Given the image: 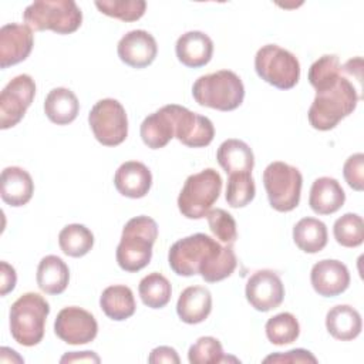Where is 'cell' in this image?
I'll use <instances>...</instances> for the list:
<instances>
[{
	"mask_svg": "<svg viewBox=\"0 0 364 364\" xmlns=\"http://www.w3.org/2000/svg\"><path fill=\"white\" fill-rule=\"evenodd\" d=\"M296 246L306 253H317L327 245V228L316 218H303L293 228Z\"/></svg>",
	"mask_w": 364,
	"mask_h": 364,
	"instance_id": "cell-29",
	"label": "cell"
},
{
	"mask_svg": "<svg viewBox=\"0 0 364 364\" xmlns=\"http://www.w3.org/2000/svg\"><path fill=\"white\" fill-rule=\"evenodd\" d=\"M192 95L202 107L233 111L243 102L245 85L236 73L220 70L199 77L192 85Z\"/></svg>",
	"mask_w": 364,
	"mask_h": 364,
	"instance_id": "cell-3",
	"label": "cell"
},
{
	"mask_svg": "<svg viewBox=\"0 0 364 364\" xmlns=\"http://www.w3.org/2000/svg\"><path fill=\"white\" fill-rule=\"evenodd\" d=\"M138 291L145 306L151 309H162L171 300L172 287L169 280L164 274L152 272L141 279Z\"/></svg>",
	"mask_w": 364,
	"mask_h": 364,
	"instance_id": "cell-30",
	"label": "cell"
},
{
	"mask_svg": "<svg viewBox=\"0 0 364 364\" xmlns=\"http://www.w3.org/2000/svg\"><path fill=\"white\" fill-rule=\"evenodd\" d=\"M178 60L189 67L199 68L206 65L213 54V41L202 31H188L176 40L175 46Z\"/></svg>",
	"mask_w": 364,
	"mask_h": 364,
	"instance_id": "cell-19",
	"label": "cell"
},
{
	"mask_svg": "<svg viewBox=\"0 0 364 364\" xmlns=\"http://www.w3.org/2000/svg\"><path fill=\"white\" fill-rule=\"evenodd\" d=\"M237 266V259L232 245H225L220 250L200 269L199 274L208 283H216L229 277Z\"/></svg>",
	"mask_w": 364,
	"mask_h": 364,
	"instance_id": "cell-34",
	"label": "cell"
},
{
	"mask_svg": "<svg viewBox=\"0 0 364 364\" xmlns=\"http://www.w3.org/2000/svg\"><path fill=\"white\" fill-rule=\"evenodd\" d=\"M148 361L151 364H159V363L179 364L181 360H179V355H178L175 348L168 347V346H161V347H156L151 351V354L148 357Z\"/></svg>",
	"mask_w": 364,
	"mask_h": 364,
	"instance_id": "cell-43",
	"label": "cell"
},
{
	"mask_svg": "<svg viewBox=\"0 0 364 364\" xmlns=\"http://www.w3.org/2000/svg\"><path fill=\"white\" fill-rule=\"evenodd\" d=\"M343 74L340 60L336 54H324L309 68V81L316 91L333 85Z\"/></svg>",
	"mask_w": 364,
	"mask_h": 364,
	"instance_id": "cell-33",
	"label": "cell"
},
{
	"mask_svg": "<svg viewBox=\"0 0 364 364\" xmlns=\"http://www.w3.org/2000/svg\"><path fill=\"white\" fill-rule=\"evenodd\" d=\"M346 202V193L337 179L330 176L317 178L310 189L309 205L317 215H331Z\"/></svg>",
	"mask_w": 364,
	"mask_h": 364,
	"instance_id": "cell-22",
	"label": "cell"
},
{
	"mask_svg": "<svg viewBox=\"0 0 364 364\" xmlns=\"http://www.w3.org/2000/svg\"><path fill=\"white\" fill-rule=\"evenodd\" d=\"M37 284L47 294H61L70 282V270L65 262L55 256H44L37 267Z\"/></svg>",
	"mask_w": 364,
	"mask_h": 364,
	"instance_id": "cell-27",
	"label": "cell"
},
{
	"mask_svg": "<svg viewBox=\"0 0 364 364\" xmlns=\"http://www.w3.org/2000/svg\"><path fill=\"white\" fill-rule=\"evenodd\" d=\"M158 237L156 222L145 215L129 219L121 235V240L117 246V263L129 273L139 272L152 257V246Z\"/></svg>",
	"mask_w": 364,
	"mask_h": 364,
	"instance_id": "cell-2",
	"label": "cell"
},
{
	"mask_svg": "<svg viewBox=\"0 0 364 364\" xmlns=\"http://www.w3.org/2000/svg\"><path fill=\"white\" fill-rule=\"evenodd\" d=\"M60 361L61 363H67V361H71V363L73 361H95V363H100V357L94 351H81V353L73 351V353H68L64 357H61Z\"/></svg>",
	"mask_w": 364,
	"mask_h": 364,
	"instance_id": "cell-44",
	"label": "cell"
},
{
	"mask_svg": "<svg viewBox=\"0 0 364 364\" xmlns=\"http://www.w3.org/2000/svg\"><path fill=\"white\" fill-rule=\"evenodd\" d=\"M175 138L189 148L208 146L215 136V127L208 117L192 112L186 107L171 104Z\"/></svg>",
	"mask_w": 364,
	"mask_h": 364,
	"instance_id": "cell-13",
	"label": "cell"
},
{
	"mask_svg": "<svg viewBox=\"0 0 364 364\" xmlns=\"http://www.w3.org/2000/svg\"><path fill=\"white\" fill-rule=\"evenodd\" d=\"M54 333L67 344H87L97 337L98 324L95 317L77 306L64 307L55 317Z\"/></svg>",
	"mask_w": 364,
	"mask_h": 364,
	"instance_id": "cell-12",
	"label": "cell"
},
{
	"mask_svg": "<svg viewBox=\"0 0 364 364\" xmlns=\"http://www.w3.org/2000/svg\"><path fill=\"white\" fill-rule=\"evenodd\" d=\"M48 301L38 293H24L10 307V333L21 346H37L44 337Z\"/></svg>",
	"mask_w": 364,
	"mask_h": 364,
	"instance_id": "cell-4",
	"label": "cell"
},
{
	"mask_svg": "<svg viewBox=\"0 0 364 364\" xmlns=\"http://www.w3.org/2000/svg\"><path fill=\"white\" fill-rule=\"evenodd\" d=\"M34 46L33 30L26 24L9 23L0 28V67L4 70L24 61Z\"/></svg>",
	"mask_w": 364,
	"mask_h": 364,
	"instance_id": "cell-15",
	"label": "cell"
},
{
	"mask_svg": "<svg viewBox=\"0 0 364 364\" xmlns=\"http://www.w3.org/2000/svg\"><path fill=\"white\" fill-rule=\"evenodd\" d=\"M114 185L122 196L139 199L151 189L152 175L145 164L139 161H127L117 169Z\"/></svg>",
	"mask_w": 364,
	"mask_h": 364,
	"instance_id": "cell-18",
	"label": "cell"
},
{
	"mask_svg": "<svg viewBox=\"0 0 364 364\" xmlns=\"http://www.w3.org/2000/svg\"><path fill=\"white\" fill-rule=\"evenodd\" d=\"M245 294L253 309L257 311H269L283 303L284 286L276 272L263 269L255 272L247 279Z\"/></svg>",
	"mask_w": 364,
	"mask_h": 364,
	"instance_id": "cell-14",
	"label": "cell"
},
{
	"mask_svg": "<svg viewBox=\"0 0 364 364\" xmlns=\"http://www.w3.org/2000/svg\"><path fill=\"white\" fill-rule=\"evenodd\" d=\"M141 138L151 149L164 148L175 136V124L171 104L148 115L141 124Z\"/></svg>",
	"mask_w": 364,
	"mask_h": 364,
	"instance_id": "cell-23",
	"label": "cell"
},
{
	"mask_svg": "<svg viewBox=\"0 0 364 364\" xmlns=\"http://www.w3.org/2000/svg\"><path fill=\"white\" fill-rule=\"evenodd\" d=\"M34 193V182L30 173L20 166H7L0 176V195L10 206L26 205Z\"/></svg>",
	"mask_w": 364,
	"mask_h": 364,
	"instance_id": "cell-20",
	"label": "cell"
},
{
	"mask_svg": "<svg viewBox=\"0 0 364 364\" xmlns=\"http://www.w3.org/2000/svg\"><path fill=\"white\" fill-rule=\"evenodd\" d=\"M310 280L316 293L323 297H336L347 290L350 273L343 262L323 259L311 267Z\"/></svg>",
	"mask_w": 364,
	"mask_h": 364,
	"instance_id": "cell-17",
	"label": "cell"
},
{
	"mask_svg": "<svg viewBox=\"0 0 364 364\" xmlns=\"http://www.w3.org/2000/svg\"><path fill=\"white\" fill-rule=\"evenodd\" d=\"M326 328L334 338L350 341L361 333V316L348 304L334 306L326 314Z\"/></svg>",
	"mask_w": 364,
	"mask_h": 364,
	"instance_id": "cell-25",
	"label": "cell"
},
{
	"mask_svg": "<svg viewBox=\"0 0 364 364\" xmlns=\"http://www.w3.org/2000/svg\"><path fill=\"white\" fill-rule=\"evenodd\" d=\"M266 336L272 344L284 346L297 340L300 334V326L297 318L291 313H279L270 317L264 326Z\"/></svg>",
	"mask_w": 364,
	"mask_h": 364,
	"instance_id": "cell-32",
	"label": "cell"
},
{
	"mask_svg": "<svg viewBox=\"0 0 364 364\" xmlns=\"http://www.w3.org/2000/svg\"><path fill=\"white\" fill-rule=\"evenodd\" d=\"M188 360L191 364H218L228 360L223 354L222 344L218 338L205 336L199 337L188 351Z\"/></svg>",
	"mask_w": 364,
	"mask_h": 364,
	"instance_id": "cell-38",
	"label": "cell"
},
{
	"mask_svg": "<svg viewBox=\"0 0 364 364\" xmlns=\"http://www.w3.org/2000/svg\"><path fill=\"white\" fill-rule=\"evenodd\" d=\"M208 225L216 239L225 245H233L237 239V229L235 218L225 209L216 208L206 213Z\"/></svg>",
	"mask_w": 364,
	"mask_h": 364,
	"instance_id": "cell-39",
	"label": "cell"
},
{
	"mask_svg": "<svg viewBox=\"0 0 364 364\" xmlns=\"http://www.w3.org/2000/svg\"><path fill=\"white\" fill-rule=\"evenodd\" d=\"M23 18L26 26L36 31L71 34L80 28L82 13L73 0H37L26 7Z\"/></svg>",
	"mask_w": 364,
	"mask_h": 364,
	"instance_id": "cell-5",
	"label": "cell"
},
{
	"mask_svg": "<svg viewBox=\"0 0 364 364\" xmlns=\"http://www.w3.org/2000/svg\"><path fill=\"white\" fill-rule=\"evenodd\" d=\"M36 95V82L28 74L11 78L0 94V128L9 129L17 125Z\"/></svg>",
	"mask_w": 364,
	"mask_h": 364,
	"instance_id": "cell-11",
	"label": "cell"
},
{
	"mask_svg": "<svg viewBox=\"0 0 364 364\" xmlns=\"http://www.w3.org/2000/svg\"><path fill=\"white\" fill-rule=\"evenodd\" d=\"M263 363H317V358L304 348H294L286 353H276L267 355Z\"/></svg>",
	"mask_w": 364,
	"mask_h": 364,
	"instance_id": "cell-41",
	"label": "cell"
},
{
	"mask_svg": "<svg viewBox=\"0 0 364 364\" xmlns=\"http://www.w3.org/2000/svg\"><path fill=\"white\" fill-rule=\"evenodd\" d=\"M212 310L210 291L203 286H189L179 294L176 313L186 324H198L208 318Z\"/></svg>",
	"mask_w": 364,
	"mask_h": 364,
	"instance_id": "cell-21",
	"label": "cell"
},
{
	"mask_svg": "<svg viewBox=\"0 0 364 364\" xmlns=\"http://www.w3.org/2000/svg\"><path fill=\"white\" fill-rule=\"evenodd\" d=\"M334 239L344 247H357L364 240V222L357 213H344L333 226Z\"/></svg>",
	"mask_w": 364,
	"mask_h": 364,
	"instance_id": "cell-35",
	"label": "cell"
},
{
	"mask_svg": "<svg viewBox=\"0 0 364 364\" xmlns=\"http://www.w3.org/2000/svg\"><path fill=\"white\" fill-rule=\"evenodd\" d=\"M80 111L77 95L64 87L53 88L44 100V112L47 118L57 125L73 122Z\"/></svg>",
	"mask_w": 364,
	"mask_h": 364,
	"instance_id": "cell-26",
	"label": "cell"
},
{
	"mask_svg": "<svg viewBox=\"0 0 364 364\" xmlns=\"http://www.w3.org/2000/svg\"><path fill=\"white\" fill-rule=\"evenodd\" d=\"M343 175L350 188L358 192L364 189V155L361 152L351 155L344 162Z\"/></svg>",
	"mask_w": 364,
	"mask_h": 364,
	"instance_id": "cell-40",
	"label": "cell"
},
{
	"mask_svg": "<svg viewBox=\"0 0 364 364\" xmlns=\"http://www.w3.org/2000/svg\"><path fill=\"white\" fill-rule=\"evenodd\" d=\"M95 6L102 14L121 21L139 20L146 9L144 0H98L95 1Z\"/></svg>",
	"mask_w": 364,
	"mask_h": 364,
	"instance_id": "cell-37",
	"label": "cell"
},
{
	"mask_svg": "<svg viewBox=\"0 0 364 364\" xmlns=\"http://www.w3.org/2000/svg\"><path fill=\"white\" fill-rule=\"evenodd\" d=\"M256 195L252 172L230 173L226 186V202L230 208H243L253 200Z\"/></svg>",
	"mask_w": 364,
	"mask_h": 364,
	"instance_id": "cell-36",
	"label": "cell"
},
{
	"mask_svg": "<svg viewBox=\"0 0 364 364\" xmlns=\"http://www.w3.org/2000/svg\"><path fill=\"white\" fill-rule=\"evenodd\" d=\"M58 245L64 255L71 257H81L87 255L94 245L92 232L80 223H71L58 233Z\"/></svg>",
	"mask_w": 364,
	"mask_h": 364,
	"instance_id": "cell-31",
	"label": "cell"
},
{
	"mask_svg": "<svg viewBox=\"0 0 364 364\" xmlns=\"http://www.w3.org/2000/svg\"><path fill=\"white\" fill-rule=\"evenodd\" d=\"M216 159L226 173L252 172L255 166V155L252 148L240 139L223 141L216 152Z\"/></svg>",
	"mask_w": 364,
	"mask_h": 364,
	"instance_id": "cell-24",
	"label": "cell"
},
{
	"mask_svg": "<svg viewBox=\"0 0 364 364\" xmlns=\"http://www.w3.org/2000/svg\"><path fill=\"white\" fill-rule=\"evenodd\" d=\"M360 100L361 90L343 71L333 85L316 91L314 101L307 112L309 122L314 129L330 131L355 109Z\"/></svg>",
	"mask_w": 364,
	"mask_h": 364,
	"instance_id": "cell-1",
	"label": "cell"
},
{
	"mask_svg": "<svg viewBox=\"0 0 364 364\" xmlns=\"http://www.w3.org/2000/svg\"><path fill=\"white\" fill-rule=\"evenodd\" d=\"M17 274L13 266H10L7 262L0 263V294L6 296L16 287Z\"/></svg>",
	"mask_w": 364,
	"mask_h": 364,
	"instance_id": "cell-42",
	"label": "cell"
},
{
	"mask_svg": "<svg viewBox=\"0 0 364 364\" xmlns=\"http://www.w3.org/2000/svg\"><path fill=\"white\" fill-rule=\"evenodd\" d=\"M220 243L205 233H195L176 240L168 252V263L178 276L199 274L205 263H208L219 250Z\"/></svg>",
	"mask_w": 364,
	"mask_h": 364,
	"instance_id": "cell-9",
	"label": "cell"
},
{
	"mask_svg": "<svg viewBox=\"0 0 364 364\" xmlns=\"http://www.w3.org/2000/svg\"><path fill=\"white\" fill-rule=\"evenodd\" d=\"M100 307L111 320L122 321L135 313L136 304L134 293L128 286L114 284L102 290L100 296Z\"/></svg>",
	"mask_w": 364,
	"mask_h": 364,
	"instance_id": "cell-28",
	"label": "cell"
},
{
	"mask_svg": "<svg viewBox=\"0 0 364 364\" xmlns=\"http://www.w3.org/2000/svg\"><path fill=\"white\" fill-rule=\"evenodd\" d=\"M222 191V178L213 168L189 175L179 192L178 208L188 219H202L218 200Z\"/></svg>",
	"mask_w": 364,
	"mask_h": 364,
	"instance_id": "cell-6",
	"label": "cell"
},
{
	"mask_svg": "<svg viewBox=\"0 0 364 364\" xmlns=\"http://www.w3.org/2000/svg\"><path fill=\"white\" fill-rule=\"evenodd\" d=\"M118 57L132 68H145L154 63L158 46L154 36L145 30H131L118 41Z\"/></svg>",
	"mask_w": 364,
	"mask_h": 364,
	"instance_id": "cell-16",
	"label": "cell"
},
{
	"mask_svg": "<svg viewBox=\"0 0 364 364\" xmlns=\"http://www.w3.org/2000/svg\"><path fill=\"white\" fill-rule=\"evenodd\" d=\"M88 124L95 139L105 146H117L128 135L125 108L114 98H104L95 102L88 114Z\"/></svg>",
	"mask_w": 364,
	"mask_h": 364,
	"instance_id": "cell-10",
	"label": "cell"
},
{
	"mask_svg": "<svg viewBox=\"0 0 364 364\" xmlns=\"http://www.w3.org/2000/svg\"><path fill=\"white\" fill-rule=\"evenodd\" d=\"M255 70L263 81L279 90L293 88L300 78L297 57L277 44H266L257 50Z\"/></svg>",
	"mask_w": 364,
	"mask_h": 364,
	"instance_id": "cell-8",
	"label": "cell"
},
{
	"mask_svg": "<svg viewBox=\"0 0 364 364\" xmlns=\"http://www.w3.org/2000/svg\"><path fill=\"white\" fill-rule=\"evenodd\" d=\"M263 185L274 210L290 212L299 205L303 176L296 166L282 161L269 164L263 172Z\"/></svg>",
	"mask_w": 364,
	"mask_h": 364,
	"instance_id": "cell-7",
	"label": "cell"
}]
</instances>
